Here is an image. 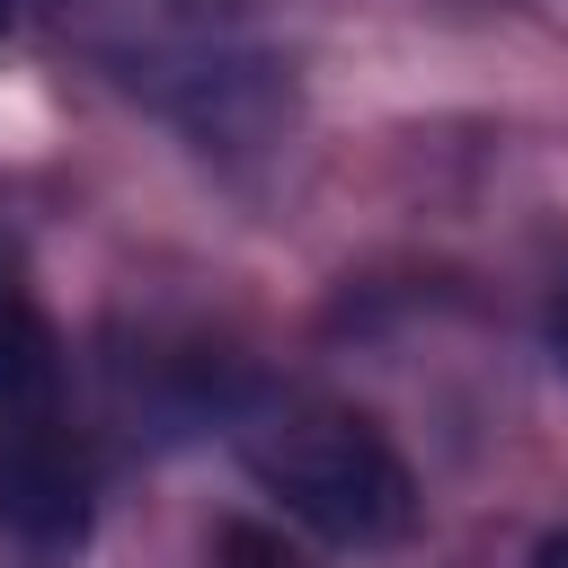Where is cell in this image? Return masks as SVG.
Listing matches in <instances>:
<instances>
[{
	"instance_id": "cell-1",
	"label": "cell",
	"mask_w": 568,
	"mask_h": 568,
	"mask_svg": "<svg viewBox=\"0 0 568 568\" xmlns=\"http://www.w3.org/2000/svg\"><path fill=\"white\" fill-rule=\"evenodd\" d=\"M62 36H80L124 89L178 115L204 151L257 142L284 115V62L248 44L240 0H53Z\"/></svg>"
},
{
	"instance_id": "cell-2",
	"label": "cell",
	"mask_w": 568,
	"mask_h": 568,
	"mask_svg": "<svg viewBox=\"0 0 568 568\" xmlns=\"http://www.w3.org/2000/svg\"><path fill=\"white\" fill-rule=\"evenodd\" d=\"M240 470L293 515L311 524L320 541L337 550H382L417 524V479L399 462V444L364 417V408H337V399H257L240 426Z\"/></svg>"
},
{
	"instance_id": "cell-3",
	"label": "cell",
	"mask_w": 568,
	"mask_h": 568,
	"mask_svg": "<svg viewBox=\"0 0 568 568\" xmlns=\"http://www.w3.org/2000/svg\"><path fill=\"white\" fill-rule=\"evenodd\" d=\"M89 453L53 417L0 426V541L18 559H71L89 541Z\"/></svg>"
},
{
	"instance_id": "cell-4",
	"label": "cell",
	"mask_w": 568,
	"mask_h": 568,
	"mask_svg": "<svg viewBox=\"0 0 568 568\" xmlns=\"http://www.w3.org/2000/svg\"><path fill=\"white\" fill-rule=\"evenodd\" d=\"M44 382H53V337H44V320H36L18 293H0V408L36 399Z\"/></svg>"
},
{
	"instance_id": "cell-5",
	"label": "cell",
	"mask_w": 568,
	"mask_h": 568,
	"mask_svg": "<svg viewBox=\"0 0 568 568\" xmlns=\"http://www.w3.org/2000/svg\"><path fill=\"white\" fill-rule=\"evenodd\" d=\"M222 559H231V568H293V559H284L266 532H248V524H222Z\"/></svg>"
},
{
	"instance_id": "cell-6",
	"label": "cell",
	"mask_w": 568,
	"mask_h": 568,
	"mask_svg": "<svg viewBox=\"0 0 568 568\" xmlns=\"http://www.w3.org/2000/svg\"><path fill=\"white\" fill-rule=\"evenodd\" d=\"M532 568H568V532H541L532 541Z\"/></svg>"
},
{
	"instance_id": "cell-7",
	"label": "cell",
	"mask_w": 568,
	"mask_h": 568,
	"mask_svg": "<svg viewBox=\"0 0 568 568\" xmlns=\"http://www.w3.org/2000/svg\"><path fill=\"white\" fill-rule=\"evenodd\" d=\"M550 355H559V373H568V293L550 302Z\"/></svg>"
},
{
	"instance_id": "cell-8",
	"label": "cell",
	"mask_w": 568,
	"mask_h": 568,
	"mask_svg": "<svg viewBox=\"0 0 568 568\" xmlns=\"http://www.w3.org/2000/svg\"><path fill=\"white\" fill-rule=\"evenodd\" d=\"M0 27H9V0H0Z\"/></svg>"
}]
</instances>
